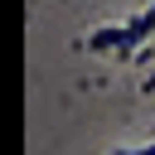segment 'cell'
<instances>
[{
	"instance_id": "1",
	"label": "cell",
	"mask_w": 155,
	"mask_h": 155,
	"mask_svg": "<svg viewBox=\"0 0 155 155\" xmlns=\"http://www.w3.org/2000/svg\"><path fill=\"white\" fill-rule=\"evenodd\" d=\"M150 29H155V15H140V19H136V24H126V29H102V34H92V44H97V48L116 44V48L126 53V48H131L140 34H150Z\"/></svg>"
},
{
	"instance_id": "2",
	"label": "cell",
	"mask_w": 155,
	"mask_h": 155,
	"mask_svg": "<svg viewBox=\"0 0 155 155\" xmlns=\"http://www.w3.org/2000/svg\"><path fill=\"white\" fill-rule=\"evenodd\" d=\"M140 155H155V150H140Z\"/></svg>"
}]
</instances>
